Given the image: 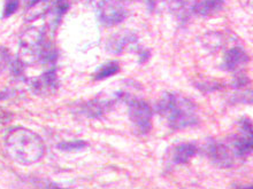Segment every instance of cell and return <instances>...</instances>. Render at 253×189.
<instances>
[{
	"label": "cell",
	"mask_w": 253,
	"mask_h": 189,
	"mask_svg": "<svg viewBox=\"0 0 253 189\" xmlns=\"http://www.w3.org/2000/svg\"><path fill=\"white\" fill-rule=\"evenodd\" d=\"M6 149L10 158L22 165L37 163L44 156L43 139L29 128L14 127L6 138Z\"/></svg>",
	"instance_id": "6da1fadb"
},
{
	"label": "cell",
	"mask_w": 253,
	"mask_h": 189,
	"mask_svg": "<svg viewBox=\"0 0 253 189\" xmlns=\"http://www.w3.org/2000/svg\"><path fill=\"white\" fill-rule=\"evenodd\" d=\"M157 113L166 118L173 129H184L198 124L196 104L176 93H165L157 103Z\"/></svg>",
	"instance_id": "7a4b0ae2"
},
{
	"label": "cell",
	"mask_w": 253,
	"mask_h": 189,
	"mask_svg": "<svg viewBox=\"0 0 253 189\" xmlns=\"http://www.w3.org/2000/svg\"><path fill=\"white\" fill-rule=\"evenodd\" d=\"M126 102L129 107L130 121L132 122L133 126L140 134H147L152 129V108L144 100L136 97L128 99Z\"/></svg>",
	"instance_id": "3957f363"
},
{
	"label": "cell",
	"mask_w": 253,
	"mask_h": 189,
	"mask_svg": "<svg viewBox=\"0 0 253 189\" xmlns=\"http://www.w3.org/2000/svg\"><path fill=\"white\" fill-rule=\"evenodd\" d=\"M229 148L237 158H244L253 153V124L248 118L240 122V129L229 139Z\"/></svg>",
	"instance_id": "277c9868"
},
{
	"label": "cell",
	"mask_w": 253,
	"mask_h": 189,
	"mask_svg": "<svg viewBox=\"0 0 253 189\" xmlns=\"http://www.w3.org/2000/svg\"><path fill=\"white\" fill-rule=\"evenodd\" d=\"M205 155L214 165L219 167H231L235 163L234 153L226 143L217 142L215 140H210L205 145Z\"/></svg>",
	"instance_id": "5b68a950"
},
{
	"label": "cell",
	"mask_w": 253,
	"mask_h": 189,
	"mask_svg": "<svg viewBox=\"0 0 253 189\" xmlns=\"http://www.w3.org/2000/svg\"><path fill=\"white\" fill-rule=\"evenodd\" d=\"M98 16L105 26L113 27L126 19V10L115 0H100L98 3Z\"/></svg>",
	"instance_id": "8992f818"
},
{
	"label": "cell",
	"mask_w": 253,
	"mask_h": 189,
	"mask_svg": "<svg viewBox=\"0 0 253 189\" xmlns=\"http://www.w3.org/2000/svg\"><path fill=\"white\" fill-rule=\"evenodd\" d=\"M31 90L38 95H51L57 92L59 87V80L55 70H48V71L42 73L41 76L31 80Z\"/></svg>",
	"instance_id": "52a82bcc"
},
{
	"label": "cell",
	"mask_w": 253,
	"mask_h": 189,
	"mask_svg": "<svg viewBox=\"0 0 253 189\" xmlns=\"http://www.w3.org/2000/svg\"><path fill=\"white\" fill-rule=\"evenodd\" d=\"M137 36L131 31H122L115 33L110 40L107 41V50L114 54H122L126 51L131 50L137 45Z\"/></svg>",
	"instance_id": "ba28073f"
},
{
	"label": "cell",
	"mask_w": 253,
	"mask_h": 189,
	"mask_svg": "<svg viewBox=\"0 0 253 189\" xmlns=\"http://www.w3.org/2000/svg\"><path fill=\"white\" fill-rule=\"evenodd\" d=\"M113 100H99L94 99L81 103L79 108H76L80 115H83L87 118H98L105 115L113 107Z\"/></svg>",
	"instance_id": "9c48e42d"
},
{
	"label": "cell",
	"mask_w": 253,
	"mask_h": 189,
	"mask_svg": "<svg viewBox=\"0 0 253 189\" xmlns=\"http://www.w3.org/2000/svg\"><path fill=\"white\" fill-rule=\"evenodd\" d=\"M249 62V55L242 47H233L224 54L223 68L228 71H236Z\"/></svg>",
	"instance_id": "30bf717a"
},
{
	"label": "cell",
	"mask_w": 253,
	"mask_h": 189,
	"mask_svg": "<svg viewBox=\"0 0 253 189\" xmlns=\"http://www.w3.org/2000/svg\"><path fill=\"white\" fill-rule=\"evenodd\" d=\"M223 6L224 0H196L192 3L191 10L200 16H213L221 12Z\"/></svg>",
	"instance_id": "8fae6325"
},
{
	"label": "cell",
	"mask_w": 253,
	"mask_h": 189,
	"mask_svg": "<svg viewBox=\"0 0 253 189\" xmlns=\"http://www.w3.org/2000/svg\"><path fill=\"white\" fill-rule=\"evenodd\" d=\"M198 152V148L195 143L192 142H183L180 145L175 146L171 152V162L175 165H182V164L189 163Z\"/></svg>",
	"instance_id": "7c38bea8"
},
{
	"label": "cell",
	"mask_w": 253,
	"mask_h": 189,
	"mask_svg": "<svg viewBox=\"0 0 253 189\" xmlns=\"http://www.w3.org/2000/svg\"><path fill=\"white\" fill-rule=\"evenodd\" d=\"M23 63L21 60H13L9 52L6 48L0 47V72H5L9 70L10 72L19 75L22 72Z\"/></svg>",
	"instance_id": "4fadbf2b"
},
{
	"label": "cell",
	"mask_w": 253,
	"mask_h": 189,
	"mask_svg": "<svg viewBox=\"0 0 253 189\" xmlns=\"http://www.w3.org/2000/svg\"><path fill=\"white\" fill-rule=\"evenodd\" d=\"M120 69L121 66L117 61L107 62L101 65L100 68L94 72L93 78L94 80H103V79L110 78V77L117 75V73L120 71Z\"/></svg>",
	"instance_id": "5bb4252c"
},
{
	"label": "cell",
	"mask_w": 253,
	"mask_h": 189,
	"mask_svg": "<svg viewBox=\"0 0 253 189\" xmlns=\"http://www.w3.org/2000/svg\"><path fill=\"white\" fill-rule=\"evenodd\" d=\"M87 147V142L84 140H73V141H63L58 143L57 148L61 152L72 153V152H79Z\"/></svg>",
	"instance_id": "9a60e30c"
},
{
	"label": "cell",
	"mask_w": 253,
	"mask_h": 189,
	"mask_svg": "<svg viewBox=\"0 0 253 189\" xmlns=\"http://www.w3.org/2000/svg\"><path fill=\"white\" fill-rule=\"evenodd\" d=\"M69 8V2L68 0H55L54 6H53V23L58 24L59 21L61 20L62 15H65V13Z\"/></svg>",
	"instance_id": "2e32d148"
},
{
	"label": "cell",
	"mask_w": 253,
	"mask_h": 189,
	"mask_svg": "<svg viewBox=\"0 0 253 189\" xmlns=\"http://www.w3.org/2000/svg\"><path fill=\"white\" fill-rule=\"evenodd\" d=\"M17 7H19V0H7L5 6H3L2 16L9 17L10 15H13L17 10Z\"/></svg>",
	"instance_id": "e0dca14e"
},
{
	"label": "cell",
	"mask_w": 253,
	"mask_h": 189,
	"mask_svg": "<svg viewBox=\"0 0 253 189\" xmlns=\"http://www.w3.org/2000/svg\"><path fill=\"white\" fill-rule=\"evenodd\" d=\"M235 101L241 103L253 104V91H247V92H242L235 96Z\"/></svg>",
	"instance_id": "ac0fdd59"
},
{
	"label": "cell",
	"mask_w": 253,
	"mask_h": 189,
	"mask_svg": "<svg viewBox=\"0 0 253 189\" xmlns=\"http://www.w3.org/2000/svg\"><path fill=\"white\" fill-rule=\"evenodd\" d=\"M51 0H30V2H29V9H28V12H30V10H34V9H36L38 6H41V5H45V7H46V8H48V2H50Z\"/></svg>",
	"instance_id": "d6986e66"
},
{
	"label": "cell",
	"mask_w": 253,
	"mask_h": 189,
	"mask_svg": "<svg viewBox=\"0 0 253 189\" xmlns=\"http://www.w3.org/2000/svg\"><path fill=\"white\" fill-rule=\"evenodd\" d=\"M139 62L140 63H144V62H146L147 60H149V58H150V53L149 52H145V51H140L139 52Z\"/></svg>",
	"instance_id": "ffe728a7"
}]
</instances>
